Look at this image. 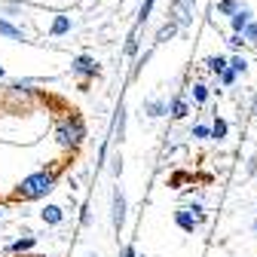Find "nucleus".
<instances>
[{"label":"nucleus","mask_w":257,"mask_h":257,"mask_svg":"<svg viewBox=\"0 0 257 257\" xmlns=\"http://www.w3.org/2000/svg\"><path fill=\"white\" fill-rule=\"evenodd\" d=\"M190 95H193V101H196V104H205L208 95H211V89H208L202 80H196V83H193V89H190Z\"/></svg>","instance_id":"obj_17"},{"label":"nucleus","mask_w":257,"mask_h":257,"mask_svg":"<svg viewBox=\"0 0 257 257\" xmlns=\"http://www.w3.org/2000/svg\"><path fill=\"white\" fill-rule=\"evenodd\" d=\"M0 37H7V40H16V43H22V40H25V31H22L19 25L7 22V19H0Z\"/></svg>","instance_id":"obj_13"},{"label":"nucleus","mask_w":257,"mask_h":257,"mask_svg":"<svg viewBox=\"0 0 257 257\" xmlns=\"http://www.w3.org/2000/svg\"><path fill=\"white\" fill-rule=\"evenodd\" d=\"M0 217H4V211H0Z\"/></svg>","instance_id":"obj_36"},{"label":"nucleus","mask_w":257,"mask_h":257,"mask_svg":"<svg viewBox=\"0 0 257 257\" xmlns=\"http://www.w3.org/2000/svg\"><path fill=\"white\" fill-rule=\"evenodd\" d=\"M239 10H242V0H217V13L220 16H230L233 19Z\"/></svg>","instance_id":"obj_18"},{"label":"nucleus","mask_w":257,"mask_h":257,"mask_svg":"<svg viewBox=\"0 0 257 257\" xmlns=\"http://www.w3.org/2000/svg\"><path fill=\"white\" fill-rule=\"evenodd\" d=\"M0 205H7V202H4V196H0Z\"/></svg>","instance_id":"obj_35"},{"label":"nucleus","mask_w":257,"mask_h":257,"mask_svg":"<svg viewBox=\"0 0 257 257\" xmlns=\"http://www.w3.org/2000/svg\"><path fill=\"white\" fill-rule=\"evenodd\" d=\"M187 208H190V214H193V217H196V223L202 227L205 217H208V214H205V205H202V202H187Z\"/></svg>","instance_id":"obj_24"},{"label":"nucleus","mask_w":257,"mask_h":257,"mask_svg":"<svg viewBox=\"0 0 257 257\" xmlns=\"http://www.w3.org/2000/svg\"><path fill=\"white\" fill-rule=\"evenodd\" d=\"M52 138L64 153L80 156V150L89 138V128H86V119L80 116V110H74V107L58 110L55 119H52Z\"/></svg>","instance_id":"obj_2"},{"label":"nucleus","mask_w":257,"mask_h":257,"mask_svg":"<svg viewBox=\"0 0 257 257\" xmlns=\"http://www.w3.org/2000/svg\"><path fill=\"white\" fill-rule=\"evenodd\" d=\"M153 4H156V0H144V4H141V10H138V22H135V28H141V25H147V19H150V13H153Z\"/></svg>","instance_id":"obj_23"},{"label":"nucleus","mask_w":257,"mask_h":257,"mask_svg":"<svg viewBox=\"0 0 257 257\" xmlns=\"http://www.w3.org/2000/svg\"><path fill=\"white\" fill-rule=\"evenodd\" d=\"M178 31H181V25L169 19V22H166L163 28H159V31H156V43H169V40H172V37L178 34Z\"/></svg>","instance_id":"obj_16"},{"label":"nucleus","mask_w":257,"mask_h":257,"mask_svg":"<svg viewBox=\"0 0 257 257\" xmlns=\"http://www.w3.org/2000/svg\"><path fill=\"white\" fill-rule=\"evenodd\" d=\"M71 28H74L71 16H55V22L49 28V37H64V34H71Z\"/></svg>","instance_id":"obj_14"},{"label":"nucleus","mask_w":257,"mask_h":257,"mask_svg":"<svg viewBox=\"0 0 257 257\" xmlns=\"http://www.w3.org/2000/svg\"><path fill=\"white\" fill-rule=\"evenodd\" d=\"M4 77H7V71H4V68H0V80H4Z\"/></svg>","instance_id":"obj_34"},{"label":"nucleus","mask_w":257,"mask_h":257,"mask_svg":"<svg viewBox=\"0 0 257 257\" xmlns=\"http://www.w3.org/2000/svg\"><path fill=\"white\" fill-rule=\"evenodd\" d=\"M110 175H113V178H119V175H122V156H119V150H116V153H113V159H110Z\"/></svg>","instance_id":"obj_27"},{"label":"nucleus","mask_w":257,"mask_h":257,"mask_svg":"<svg viewBox=\"0 0 257 257\" xmlns=\"http://www.w3.org/2000/svg\"><path fill=\"white\" fill-rule=\"evenodd\" d=\"M227 43H230V49H242V46H245L248 40H245L242 34H230V40H227Z\"/></svg>","instance_id":"obj_28"},{"label":"nucleus","mask_w":257,"mask_h":257,"mask_svg":"<svg viewBox=\"0 0 257 257\" xmlns=\"http://www.w3.org/2000/svg\"><path fill=\"white\" fill-rule=\"evenodd\" d=\"M83 257H98V254H95V251H89V254H83Z\"/></svg>","instance_id":"obj_33"},{"label":"nucleus","mask_w":257,"mask_h":257,"mask_svg":"<svg viewBox=\"0 0 257 257\" xmlns=\"http://www.w3.org/2000/svg\"><path fill=\"white\" fill-rule=\"evenodd\" d=\"M125 211H128L125 193H122V187H113V193H110V223H113V233H116V236H119L122 227H125Z\"/></svg>","instance_id":"obj_4"},{"label":"nucleus","mask_w":257,"mask_h":257,"mask_svg":"<svg viewBox=\"0 0 257 257\" xmlns=\"http://www.w3.org/2000/svg\"><path fill=\"white\" fill-rule=\"evenodd\" d=\"M202 68H205L208 74L217 77L220 71H227V68H230V58H227V55H205V58H202Z\"/></svg>","instance_id":"obj_10"},{"label":"nucleus","mask_w":257,"mask_h":257,"mask_svg":"<svg viewBox=\"0 0 257 257\" xmlns=\"http://www.w3.org/2000/svg\"><path fill=\"white\" fill-rule=\"evenodd\" d=\"M34 245H37V236H22V239H16V242H10L7 248H4V254H28V251H34Z\"/></svg>","instance_id":"obj_9"},{"label":"nucleus","mask_w":257,"mask_h":257,"mask_svg":"<svg viewBox=\"0 0 257 257\" xmlns=\"http://www.w3.org/2000/svg\"><path fill=\"white\" fill-rule=\"evenodd\" d=\"M141 110H144L147 119H159V116L169 113V101H163V98H147V101L141 104Z\"/></svg>","instance_id":"obj_8"},{"label":"nucleus","mask_w":257,"mask_h":257,"mask_svg":"<svg viewBox=\"0 0 257 257\" xmlns=\"http://www.w3.org/2000/svg\"><path fill=\"white\" fill-rule=\"evenodd\" d=\"M187 181H193L190 172H172V175H169V187H172V190H181V184H187Z\"/></svg>","instance_id":"obj_21"},{"label":"nucleus","mask_w":257,"mask_h":257,"mask_svg":"<svg viewBox=\"0 0 257 257\" xmlns=\"http://www.w3.org/2000/svg\"><path fill=\"white\" fill-rule=\"evenodd\" d=\"M251 16H254V13H251V7H245V4H242V10H239L233 19H230V28H233V34H242V31H245V25L251 22Z\"/></svg>","instance_id":"obj_12"},{"label":"nucleus","mask_w":257,"mask_h":257,"mask_svg":"<svg viewBox=\"0 0 257 257\" xmlns=\"http://www.w3.org/2000/svg\"><path fill=\"white\" fill-rule=\"evenodd\" d=\"M172 220H175V227H178V230H184V233H190V236H193V233H196V230H199V223H196V217H193V214H190V208H187V205H181V208H175V214H172Z\"/></svg>","instance_id":"obj_5"},{"label":"nucleus","mask_w":257,"mask_h":257,"mask_svg":"<svg viewBox=\"0 0 257 257\" xmlns=\"http://www.w3.org/2000/svg\"><path fill=\"white\" fill-rule=\"evenodd\" d=\"M236 80H239V74H236L233 68H227V71H220V74H217V86H233Z\"/></svg>","instance_id":"obj_25"},{"label":"nucleus","mask_w":257,"mask_h":257,"mask_svg":"<svg viewBox=\"0 0 257 257\" xmlns=\"http://www.w3.org/2000/svg\"><path fill=\"white\" fill-rule=\"evenodd\" d=\"M122 135H125V107L119 104V110H116V119H113V135H110V141L122 144Z\"/></svg>","instance_id":"obj_15"},{"label":"nucleus","mask_w":257,"mask_h":257,"mask_svg":"<svg viewBox=\"0 0 257 257\" xmlns=\"http://www.w3.org/2000/svg\"><path fill=\"white\" fill-rule=\"evenodd\" d=\"M181 4H184V7H187L190 13H193V7H196V0H181Z\"/></svg>","instance_id":"obj_31"},{"label":"nucleus","mask_w":257,"mask_h":257,"mask_svg":"<svg viewBox=\"0 0 257 257\" xmlns=\"http://www.w3.org/2000/svg\"><path fill=\"white\" fill-rule=\"evenodd\" d=\"M80 211H83L80 214V227H92V211H89V205H83Z\"/></svg>","instance_id":"obj_29"},{"label":"nucleus","mask_w":257,"mask_h":257,"mask_svg":"<svg viewBox=\"0 0 257 257\" xmlns=\"http://www.w3.org/2000/svg\"><path fill=\"white\" fill-rule=\"evenodd\" d=\"M251 110H254V116H257V95L251 98Z\"/></svg>","instance_id":"obj_32"},{"label":"nucleus","mask_w":257,"mask_h":257,"mask_svg":"<svg viewBox=\"0 0 257 257\" xmlns=\"http://www.w3.org/2000/svg\"><path fill=\"white\" fill-rule=\"evenodd\" d=\"M242 37L248 40V43H257V22L251 19L248 25H245V31H242Z\"/></svg>","instance_id":"obj_26"},{"label":"nucleus","mask_w":257,"mask_h":257,"mask_svg":"<svg viewBox=\"0 0 257 257\" xmlns=\"http://www.w3.org/2000/svg\"><path fill=\"white\" fill-rule=\"evenodd\" d=\"M40 220L46 223V227H61V223H64V208H61V205L46 202V205L40 208Z\"/></svg>","instance_id":"obj_7"},{"label":"nucleus","mask_w":257,"mask_h":257,"mask_svg":"<svg viewBox=\"0 0 257 257\" xmlns=\"http://www.w3.org/2000/svg\"><path fill=\"white\" fill-rule=\"evenodd\" d=\"M227 135H230V122L214 113V119H211V141L220 144V141H227Z\"/></svg>","instance_id":"obj_11"},{"label":"nucleus","mask_w":257,"mask_h":257,"mask_svg":"<svg viewBox=\"0 0 257 257\" xmlns=\"http://www.w3.org/2000/svg\"><path fill=\"white\" fill-rule=\"evenodd\" d=\"M138 31H141V28H132V34H128V40H125V55H128V58L138 55Z\"/></svg>","instance_id":"obj_22"},{"label":"nucleus","mask_w":257,"mask_h":257,"mask_svg":"<svg viewBox=\"0 0 257 257\" xmlns=\"http://www.w3.org/2000/svg\"><path fill=\"white\" fill-rule=\"evenodd\" d=\"M230 68L242 77V74H248V58L242 55V52H236V55H230Z\"/></svg>","instance_id":"obj_19"},{"label":"nucleus","mask_w":257,"mask_h":257,"mask_svg":"<svg viewBox=\"0 0 257 257\" xmlns=\"http://www.w3.org/2000/svg\"><path fill=\"white\" fill-rule=\"evenodd\" d=\"M248 175H257V156L248 159Z\"/></svg>","instance_id":"obj_30"},{"label":"nucleus","mask_w":257,"mask_h":257,"mask_svg":"<svg viewBox=\"0 0 257 257\" xmlns=\"http://www.w3.org/2000/svg\"><path fill=\"white\" fill-rule=\"evenodd\" d=\"M190 138H196V141H208L211 138V125H205V122H196L190 128Z\"/></svg>","instance_id":"obj_20"},{"label":"nucleus","mask_w":257,"mask_h":257,"mask_svg":"<svg viewBox=\"0 0 257 257\" xmlns=\"http://www.w3.org/2000/svg\"><path fill=\"white\" fill-rule=\"evenodd\" d=\"M71 74L80 80V92H89V83L95 77H101V64L92 55H77V58H71Z\"/></svg>","instance_id":"obj_3"},{"label":"nucleus","mask_w":257,"mask_h":257,"mask_svg":"<svg viewBox=\"0 0 257 257\" xmlns=\"http://www.w3.org/2000/svg\"><path fill=\"white\" fill-rule=\"evenodd\" d=\"M74 153H64L61 159H52V163L40 166L37 172H31L28 178H22L13 190L10 196H4L7 205H28V202H43L49 193L58 187V181L64 178V172H68L74 166Z\"/></svg>","instance_id":"obj_1"},{"label":"nucleus","mask_w":257,"mask_h":257,"mask_svg":"<svg viewBox=\"0 0 257 257\" xmlns=\"http://www.w3.org/2000/svg\"><path fill=\"white\" fill-rule=\"evenodd\" d=\"M169 116H172L175 122H181V119H187V116H190V101H187V92H178L175 98L169 101Z\"/></svg>","instance_id":"obj_6"}]
</instances>
